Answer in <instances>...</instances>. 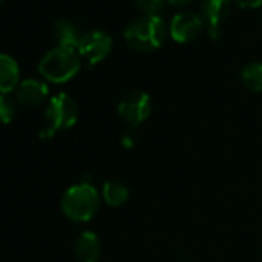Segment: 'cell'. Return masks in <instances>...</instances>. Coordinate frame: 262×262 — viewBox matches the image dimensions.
Wrapping results in <instances>:
<instances>
[{"instance_id":"6da1fadb","label":"cell","mask_w":262,"mask_h":262,"mask_svg":"<svg viewBox=\"0 0 262 262\" xmlns=\"http://www.w3.org/2000/svg\"><path fill=\"white\" fill-rule=\"evenodd\" d=\"M167 25L159 16H142L131 20L123 33L126 43L141 53L158 50L167 37Z\"/></svg>"},{"instance_id":"7a4b0ae2","label":"cell","mask_w":262,"mask_h":262,"mask_svg":"<svg viewBox=\"0 0 262 262\" xmlns=\"http://www.w3.org/2000/svg\"><path fill=\"white\" fill-rule=\"evenodd\" d=\"M63 214L74 222H86L96 216L100 207L97 190L86 182L70 187L60 202Z\"/></svg>"},{"instance_id":"3957f363","label":"cell","mask_w":262,"mask_h":262,"mask_svg":"<svg viewBox=\"0 0 262 262\" xmlns=\"http://www.w3.org/2000/svg\"><path fill=\"white\" fill-rule=\"evenodd\" d=\"M80 54L73 48L57 47L48 51L39 62V73L53 83H63L80 70Z\"/></svg>"},{"instance_id":"277c9868","label":"cell","mask_w":262,"mask_h":262,"mask_svg":"<svg viewBox=\"0 0 262 262\" xmlns=\"http://www.w3.org/2000/svg\"><path fill=\"white\" fill-rule=\"evenodd\" d=\"M77 103L70 94L59 93L51 97L45 110L47 128L40 131V138L50 139L57 131L71 128L77 122Z\"/></svg>"},{"instance_id":"5b68a950","label":"cell","mask_w":262,"mask_h":262,"mask_svg":"<svg viewBox=\"0 0 262 262\" xmlns=\"http://www.w3.org/2000/svg\"><path fill=\"white\" fill-rule=\"evenodd\" d=\"M117 111L125 123L138 126L151 113V97L144 91H131L120 100Z\"/></svg>"},{"instance_id":"8992f818","label":"cell","mask_w":262,"mask_h":262,"mask_svg":"<svg viewBox=\"0 0 262 262\" xmlns=\"http://www.w3.org/2000/svg\"><path fill=\"white\" fill-rule=\"evenodd\" d=\"M111 47L113 39L108 33L102 30H91L83 34L77 51L90 65H96L110 54Z\"/></svg>"},{"instance_id":"52a82bcc","label":"cell","mask_w":262,"mask_h":262,"mask_svg":"<svg viewBox=\"0 0 262 262\" xmlns=\"http://www.w3.org/2000/svg\"><path fill=\"white\" fill-rule=\"evenodd\" d=\"M202 27H204V20L201 16L191 11H182L171 19L170 34L176 42L187 43L194 40L201 34Z\"/></svg>"},{"instance_id":"ba28073f","label":"cell","mask_w":262,"mask_h":262,"mask_svg":"<svg viewBox=\"0 0 262 262\" xmlns=\"http://www.w3.org/2000/svg\"><path fill=\"white\" fill-rule=\"evenodd\" d=\"M230 8V0H202L201 17L204 25H207L211 39H221V24L228 17Z\"/></svg>"},{"instance_id":"9c48e42d","label":"cell","mask_w":262,"mask_h":262,"mask_svg":"<svg viewBox=\"0 0 262 262\" xmlns=\"http://www.w3.org/2000/svg\"><path fill=\"white\" fill-rule=\"evenodd\" d=\"M48 96V86L47 83L37 80V79H25L19 83L16 90L17 102L25 106H37L40 105Z\"/></svg>"},{"instance_id":"30bf717a","label":"cell","mask_w":262,"mask_h":262,"mask_svg":"<svg viewBox=\"0 0 262 262\" xmlns=\"http://www.w3.org/2000/svg\"><path fill=\"white\" fill-rule=\"evenodd\" d=\"M102 253V245L96 233L83 231L74 242V254L80 262H97Z\"/></svg>"},{"instance_id":"8fae6325","label":"cell","mask_w":262,"mask_h":262,"mask_svg":"<svg viewBox=\"0 0 262 262\" xmlns=\"http://www.w3.org/2000/svg\"><path fill=\"white\" fill-rule=\"evenodd\" d=\"M20 79V70L17 62L8 56L0 54V94H10L17 90Z\"/></svg>"},{"instance_id":"7c38bea8","label":"cell","mask_w":262,"mask_h":262,"mask_svg":"<svg viewBox=\"0 0 262 262\" xmlns=\"http://www.w3.org/2000/svg\"><path fill=\"white\" fill-rule=\"evenodd\" d=\"M54 37L59 42V47L77 50L83 34L80 33L79 27H76L73 22L62 19L54 24Z\"/></svg>"},{"instance_id":"4fadbf2b","label":"cell","mask_w":262,"mask_h":262,"mask_svg":"<svg viewBox=\"0 0 262 262\" xmlns=\"http://www.w3.org/2000/svg\"><path fill=\"white\" fill-rule=\"evenodd\" d=\"M102 196L111 207H120L128 201L129 191L125 184L119 181H106L102 187Z\"/></svg>"},{"instance_id":"5bb4252c","label":"cell","mask_w":262,"mask_h":262,"mask_svg":"<svg viewBox=\"0 0 262 262\" xmlns=\"http://www.w3.org/2000/svg\"><path fill=\"white\" fill-rule=\"evenodd\" d=\"M241 82L248 91L260 93L262 91V63L251 62L245 65L241 73Z\"/></svg>"},{"instance_id":"9a60e30c","label":"cell","mask_w":262,"mask_h":262,"mask_svg":"<svg viewBox=\"0 0 262 262\" xmlns=\"http://www.w3.org/2000/svg\"><path fill=\"white\" fill-rule=\"evenodd\" d=\"M17 103L10 94H0V122L10 123L16 117Z\"/></svg>"},{"instance_id":"2e32d148","label":"cell","mask_w":262,"mask_h":262,"mask_svg":"<svg viewBox=\"0 0 262 262\" xmlns=\"http://www.w3.org/2000/svg\"><path fill=\"white\" fill-rule=\"evenodd\" d=\"M141 11L148 16H156L164 8V0H135Z\"/></svg>"},{"instance_id":"e0dca14e","label":"cell","mask_w":262,"mask_h":262,"mask_svg":"<svg viewBox=\"0 0 262 262\" xmlns=\"http://www.w3.org/2000/svg\"><path fill=\"white\" fill-rule=\"evenodd\" d=\"M234 2L241 8H250V10H254L262 5V0H234Z\"/></svg>"},{"instance_id":"ac0fdd59","label":"cell","mask_w":262,"mask_h":262,"mask_svg":"<svg viewBox=\"0 0 262 262\" xmlns=\"http://www.w3.org/2000/svg\"><path fill=\"white\" fill-rule=\"evenodd\" d=\"M193 0H168V4L176 7V8H184V7H188Z\"/></svg>"},{"instance_id":"d6986e66","label":"cell","mask_w":262,"mask_h":262,"mask_svg":"<svg viewBox=\"0 0 262 262\" xmlns=\"http://www.w3.org/2000/svg\"><path fill=\"white\" fill-rule=\"evenodd\" d=\"M0 5H2V0H0Z\"/></svg>"}]
</instances>
